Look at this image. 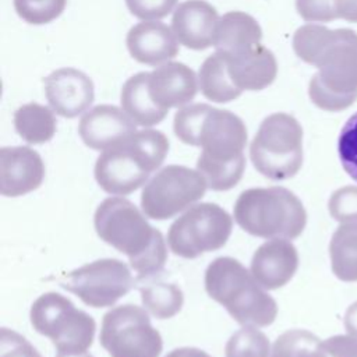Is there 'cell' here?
<instances>
[{
    "label": "cell",
    "mask_w": 357,
    "mask_h": 357,
    "mask_svg": "<svg viewBox=\"0 0 357 357\" xmlns=\"http://www.w3.org/2000/svg\"><path fill=\"white\" fill-rule=\"evenodd\" d=\"M173 130L181 142L202 149L197 170L208 188L227 191L237 185L245 169L243 151L248 138L247 127L237 114L206 103L188 105L176 112Z\"/></svg>",
    "instance_id": "6da1fadb"
},
{
    "label": "cell",
    "mask_w": 357,
    "mask_h": 357,
    "mask_svg": "<svg viewBox=\"0 0 357 357\" xmlns=\"http://www.w3.org/2000/svg\"><path fill=\"white\" fill-rule=\"evenodd\" d=\"M293 50L318 68L310 81L311 102L326 112H340L357 100V33L305 24L293 35Z\"/></svg>",
    "instance_id": "7a4b0ae2"
},
{
    "label": "cell",
    "mask_w": 357,
    "mask_h": 357,
    "mask_svg": "<svg viewBox=\"0 0 357 357\" xmlns=\"http://www.w3.org/2000/svg\"><path fill=\"white\" fill-rule=\"evenodd\" d=\"M131 201L123 197L103 199L95 211L96 234L106 244L128 257L131 268L144 280L159 273L167 261L163 234L149 225Z\"/></svg>",
    "instance_id": "3957f363"
},
{
    "label": "cell",
    "mask_w": 357,
    "mask_h": 357,
    "mask_svg": "<svg viewBox=\"0 0 357 357\" xmlns=\"http://www.w3.org/2000/svg\"><path fill=\"white\" fill-rule=\"evenodd\" d=\"M169 146V139L162 131H135L98 156L95 180L107 194L128 195L160 167Z\"/></svg>",
    "instance_id": "277c9868"
},
{
    "label": "cell",
    "mask_w": 357,
    "mask_h": 357,
    "mask_svg": "<svg viewBox=\"0 0 357 357\" xmlns=\"http://www.w3.org/2000/svg\"><path fill=\"white\" fill-rule=\"evenodd\" d=\"M204 283L208 296L240 325L264 328L276 319V301L236 258H215L205 271Z\"/></svg>",
    "instance_id": "5b68a950"
},
{
    "label": "cell",
    "mask_w": 357,
    "mask_h": 357,
    "mask_svg": "<svg viewBox=\"0 0 357 357\" xmlns=\"http://www.w3.org/2000/svg\"><path fill=\"white\" fill-rule=\"evenodd\" d=\"M237 225L262 238H296L307 225V212L298 197L284 187L244 190L234 202Z\"/></svg>",
    "instance_id": "8992f818"
},
{
    "label": "cell",
    "mask_w": 357,
    "mask_h": 357,
    "mask_svg": "<svg viewBox=\"0 0 357 357\" xmlns=\"http://www.w3.org/2000/svg\"><path fill=\"white\" fill-rule=\"evenodd\" d=\"M250 158L269 180L294 177L303 165V128L296 117L280 112L265 117L250 145Z\"/></svg>",
    "instance_id": "52a82bcc"
},
{
    "label": "cell",
    "mask_w": 357,
    "mask_h": 357,
    "mask_svg": "<svg viewBox=\"0 0 357 357\" xmlns=\"http://www.w3.org/2000/svg\"><path fill=\"white\" fill-rule=\"evenodd\" d=\"M29 319L38 333L52 340L59 354L86 353L93 343L95 319L60 293L39 296L31 305Z\"/></svg>",
    "instance_id": "ba28073f"
},
{
    "label": "cell",
    "mask_w": 357,
    "mask_h": 357,
    "mask_svg": "<svg viewBox=\"0 0 357 357\" xmlns=\"http://www.w3.org/2000/svg\"><path fill=\"white\" fill-rule=\"evenodd\" d=\"M233 229V218L220 205L201 202L188 208L169 227L167 244L174 255L194 259L222 248Z\"/></svg>",
    "instance_id": "9c48e42d"
},
{
    "label": "cell",
    "mask_w": 357,
    "mask_h": 357,
    "mask_svg": "<svg viewBox=\"0 0 357 357\" xmlns=\"http://www.w3.org/2000/svg\"><path fill=\"white\" fill-rule=\"evenodd\" d=\"M99 342L110 357H159L163 349L149 314L135 304L117 305L103 315Z\"/></svg>",
    "instance_id": "30bf717a"
},
{
    "label": "cell",
    "mask_w": 357,
    "mask_h": 357,
    "mask_svg": "<svg viewBox=\"0 0 357 357\" xmlns=\"http://www.w3.org/2000/svg\"><path fill=\"white\" fill-rule=\"evenodd\" d=\"M208 188L205 177L194 169L169 165L160 169L141 192V208L146 218L166 220L199 201Z\"/></svg>",
    "instance_id": "8fae6325"
},
{
    "label": "cell",
    "mask_w": 357,
    "mask_h": 357,
    "mask_svg": "<svg viewBox=\"0 0 357 357\" xmlns=\"http://www.w3.org/2000/svg\"><path fill=\"white\" fill-rule=\"evenodd\" d=\"M57 283L93 308L114 305L134 287L130 268L120 259L103 258L63 273Z\"/></svg>",
    "instance_id": "7c38bea8"
},
{
    "label": "cell",
    "mask_w": 357,
    "mask_h": 357,
    "mask_svg": "<svg viewBox=\"0 0 357 357\" xmlns=\"http://www.w3.org/2000/svg\"><path fill=\"white\" fill-rule=\"evenodd\" d=\"M46 99L57 114L74 119L88 110L95 98L92 79L73 67H63L45 79Z\"/></svg>",
    "instance_id": "4fadbf2b"
},
{
    "label": "cell",
    "mask_w": 357,
    "mask_h": 357,
    "mask_svg": "<svg viewBox=\"0 0 357 357\" xmlns=\"http://www.w3.org/2000/svg\"><path fill=\"white\" fill-rule=\"evenodd\" d=\"M45 163L29 146H3L0 149V192L4 197H21L40 187Z\"/></svg>",
    "instance_id": "5bb4252c"
},
{
    "label": "cell",
    "mask_w": 357,
    "mask_h": 357,
    "mask_svg": "<svg viewBox=\"0 0 357 357\" xmlns=\"http://www.w3.org/2000/svg\"><path fill=\"white\" fill-rule=\"evenodd\" d=\"M135 131V121L123 109L113 105L92 107L78 124V134L82 142L95 151H105Z\"/></svg>",
    "instance_id": "9a60e30c"
},
{
    "label": "cell",
    "mask_w": 357,
    "mask_h": 357,
    "mask_svg": "<svg viewBox=\"0 0 357 357\" xmlns=\"http://www.w3.org/2000/svg\"><path fill=\"white\" fill-rule=\"evenodd\" d=\"M298 268L297 248L287 238H269L252 255L250 271L265 290L287 284Z\"/></svg>",
    "instance_id": "2e32d148"
},
{
    "label": "cell",
    "mask_w": 357,
    "mask_h": 357,
    "mask_svg": "<svg viewBox=\"0 0 357 357\" xmlns=\"http://www.w3.org/2000/svg\"><path fill=\"white\" fill-rule=\"evenodd\" d=\"M198 86L195 73L178 61H167L149 73V95L165 110L190 103L195 98Z\"/></svg>",
    "instance_id": "e0dca14e"
},
{
    "label": "cell",
    "mask_w": 357,
    "mask_h": 357,
    "mask_svg": "<svg viewBox=\"0 0 357 357\" xmlns=\"http://www.w3.org/2000/svg\"><path fill=\"white\" fill-rule=\"evenodd\" d=\"M219 17L216 8L204 0H187L177 6L172 20V29L178 40L192 50L213 46Z\"/></svg>",
    "instance_id": "ac0fdd59"
},
{
    "label": "cell",
    "mask_w": 357,
    "mask_h": 357,
    "mask_svg": "<svg viewBox=\"0 0 357 357\" xmlns=\"http://www.w3.org/2000/svg\"><path fill=\"white\" fill-rule=\"evenodd\" d=\"M131 57L142 64L159 66L178 53V40L170 26L159 21L134 25L126 38Z\"/></svg>",
    "instance_id": "d6986e66"
},
{
    "label": "cell",
    "mask_w": 357,
    "mask_h": 357,
    "mask_svg": "<svg viewBox=\"0 0 357 357\" xmlns=\"http://www.w3.org/2000/svg\"><path fill=\"white\" fill-rule=\"evenodd\" d=\"M222 53V52H220ZM230 79L240 91H261L269 86L278 74L275 54L261 43L238 53H223Z\"/></svg>",
    "instance_id": "ffe728a7"
},
{
    "label": "cell",
    "mask_w": 357,
    "mask_h": 357,
    "mask_svg": "<svg viewBox=\"0 0 357 357\" xmlns=\"http://www.w3.org/2000/svg\"><path fill=\"white\" fill-rule=\"evenodd\" d=\"M262 29L258 21L243 11L223 14L216 25L213 46L216 52L238 53L261 43Z\"/></svg>",
    "instance_id": "44dd1931"
},
{
    "label": "cell",
    "mask_w": 357,
    "mask_h": 357,
    "mask_svg": "<svg viewBox=\"0 0 357 357\" xmlns=\"http://www.w3.org/2000/svg\"><path fill=\"white\" fill-rule=\"evenodd\" d=\"M149 73L142 71L130 77L120 93L121 109L142 127H152L165 120L169 110L159 107L149 95Z\"/></svg>",
    "instance_id": "7402d4cb"
},
{
    "label": "cell",
    "mask_w": 357,
    "mask_h": 357,
    "mask_svg": "<svg viewBox=\"0 0 357 357\" xmlns=\"http://www.w3.org/2000/svg\"><path fill=\"white\" fill-rule=\"evenodd\" d=\"M198 85L201 93L216 103L231 102L243 93L230 79L226 59L220 52H215L204 60L198 71Z\"/></svg>",
    "instance_id": "603a6c76"
},
{
    "label": "cell",
    "mask_w": 357,
    "mask_h": 357,
    "mask_svg": "<svg viewBox=\"0 0 357 357\" xmlns=\"http://www.w3.org/2000/svg\"><path fill=\"white\" fill-rule=\"evenodd\" d=\"M57 121L47 106L31 102L20 106L14 113V128L28 144L49 142L56 134Z\"/></svg>",
    "instance_id": "cb8c5ba5"
},
{
    "label": "cell",
    "mask_w": 357,
    "mask_h": 357,
    "mask_svg": "<svg viewBox=\"0 0 357 357\" xmlns=\"http://www.w3.org/2000/svg\"><path fill=\"white\" fill-rule=\"evenodd\" d=\"M332 272L343 282H357V222L339 226L329 243Z\"/></svg>",
    "instance_id": "d4e9b609"
},
{
    "label": "cell",
    "mask_w": 357,
    "mask_h": 357,
    "mask_svg": "<svg viewBox=\"0 0 357 357\" xmlns=\"http://www.w3.org/2000/svg\"><path fill=\"white\" fill-rule=\"evenodd\" d=\"M144 307L158 319H167L180 312L184 294L173 283H152L139 289Z\"/></svg>",
    "instance_id": "484cf974"
},
{
    "label": "cell",
    "mask_w": 357,
    "mask_h": 357,
    "mask_svg": "<svg viewBox=\"0 0 357 357\" xmlns=\"http://www.w3.org/2000/svg\"><path fill=\"white\" fill-rule=\"evenodd\" d=\"M266 335L254 326H244L234 332L226 343L225 357H269Z\"/></svg>",
    "instance_id": "4316f807"
},
{
    "label": "cell",
    "mask_w": 357,
    "mask_h": 357,
    "mask_svg": "<svg viewBox=\"0 0 357 357\" xmlns=\"http://www.w3.org/2000/svg\"><path fill=\"white\" fill-rule=\"evenodd\" d=\"M66 4L67 0H14L17 14L32 25L52 22L64 11Z\"/></svg>",
    "instance_id": "83f0119b"
},
{
    "label": "cell",
    "mask_w": 357,
    "mask_h": 357,
    "mask_svg": "<svg viewBox=\"0 0 357 357\" xmlns=\"http://www.w3.org/2000/svg\"><path fill=\"white\" fill-rule=\"evenodd\" d=\"M337 152L344 172L357 181V113L344 123L337 141Z\"/></svg>",
    "instance_id": "f1b7e54d"
},
{
    "label": "cell",
    "mask_w": 357,
    "mask_h": 357,
    "mask_svg": "<svg viewBox=\"0 0 357 357\" xmlns=\"http://www.w3.org/2000/svg\"><path fill=\"white\" fill-rule=\"evenodd\" d=\"M321 340L314 333L304 329H290L283 332L272 346V357H298L300 353Z\"/></svg>",
    "instance_id": "f546056e"
},
{
    "label": "cell",
    "mask_w": 357,
    "mask_h": 357,
    "mask_svg": "<svg viewBox=\"0 0 357 357\" xmlns=\"http://www.w3.org/2000/svg\"><path fill=\"white\" fill-rule=\"evenodd\" d=\"M331 216L340 223L357 222V187L346 185L336 190L328 202Z\"/></svg>",
    "instance_id": "4dcf8cb0"
},
{
    "label": "cell",
    "mask_w": 357,
    "mask_h": 357,
    "mask_svg": "<svg viewBox=\"0 0 357 357\" xmlns=\"http://www.w3.org/2000/svg\"><path fill=\"white\" fill-rule=\"evenodd\" d=\"M178 0H126L130 13L142 21L165 18L177 6Z\"/></svg>",
    "instance_id": "1f68e13d"
},
{
    "label": "cell",
    "mask_w": 357,
    "mask_h": 357,
    "mask_svg": "<svg viewBox=\"0 0 357 357\" xmlns=\"http://www.w3.org/2000/svg\"><path fill=\"white\" fill-rule=\"evenodd\" d=\"M0 357H42L40 353L18 332L1 328Z\"/></svg>",
    "instance_id": "d6a6232c"
},
{
    "label": "cell",
    "mask_w": 357,
    "mask_h": 357,
    "mask_svg": "<svg viewBox=\"0 0 357 357\" xmlns=\"http://www.w3.org/2000/svg\"><path fill=\"white\" fill-rule=\"evenodd\" d=\"M296 10L307 22H329L337 18L335 0H296Z\"/></svg>",
    "instance_id": "836d02e7"
},
{
    "label": "cell",
    "mask_w": 357,
    "mask_h": 357,
    "mask_svg": "<svg viewBox=\"0 0 357 357\" xmlns=\"http://www.w3.org/2000/svg\"><path fill=\"white\" fill-rule=\"evenodd\" d=\"M329 357H357V337L351 335H336L319 343Z\"/></svg>",
    "instance_id": "e575fe53"
},
{
    "label": "cell",
    "mask_w": 357,
    "mask_h": 357,
    "mask_svg": "<svg viewBox=\"0 0 357 357\" xmlns=\"http://www.w3.org/2000/svg\"><path fill=\"white\" fill-rule=\"evenodd\" d=\"M337 18L357 24V0H335Z\"/></svg>",
    "instance_id": "d590c367"
},
{
    "label": "cell",
    "mask_w": 357,
    "mask_h": 357,
    "mask_svg": "<svg viewBox=\"0 0 357 357\" xmlns=\"http://www.w3.org/2000/svg\"><path fill=\"white\" fill-rule=\"evenodd\" d=\"M344 328L349 335L357 337V301L353 303L344 314Z\"/></svg>",
    "instance_id": "8d00e7d4"
},
{
    "label": "cell",
    "mask_w": 357,
    "mask_h": 357,
    "mask_svg": "<svg viewBox=\"0 0 357 357\" xmlns=\"http://www.w3.org/2000/svg\"><path fill=\"white\" fill-rule=\"evenodd\" d=\"M165 357H211L206 351L198 347H177L169 351Z\"/></svg>",
    "instance_id": "74e56055"
},
{
    "label": "cell",
    "mask_w": 357,
    "mask_h": 357,
    "mask_svg": "<svg viewBox=\"0 0 357 357\" xmlns=\"http://www.w3.org/2000/svg\"><path fill=\"white\" fill-rule=\"evenodd\" d=\"M319 343H321V342H319ZM319 343L305 347V349L300 353L298 357H329V356L321 349Z\"/></svg>",
    "instance_id": "f35d334b"
},
{
    "label": "cell",
    "mask_w": 357,
    "mask_h": 357,
    "mask_svg": "<svg viewBox=\"0 0 357 357\" xmlns=\"http://www.w3.org/2000/svg\"><path fill=\"white\" fill-rule=\"evenodd\" d=\"M56 357H93L88 353H81V354H74V356H66V354H57Z\"/></svg>",
    "instance_id": "ab89813d"
}]
</instances>
